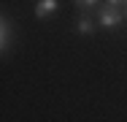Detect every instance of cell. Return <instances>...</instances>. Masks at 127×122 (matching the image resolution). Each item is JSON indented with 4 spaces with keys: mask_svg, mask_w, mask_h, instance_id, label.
<instances>
[{
    "mask_svg": "<svg viewBox=\"0 0 127 122\" xmlns=\"http://www.w3.org/2000/svg\"><path fill=\"white\" fill-rule=\"evenodd\" d=\"M95 14H97V24H100L103 30H114V27H119V24L125 22V11L119 5H111V3L97 5Z\"/></svg>",
    "mask_w": 127,
    "mask_h": 122,
    "instance_id": "6da1fadb",
    "label": "cell"
},
{
    "mask_svg": "<svg viewBox=\"0 0 127 122\" xmlns=\"http://www.w3.org/2000/svg\"><path fill=\"white\" fill-rule=\"evenodd\" d=\"M95 24L97 22L89 16V11H81L76 16V24H73V27H76V35H92V33H95Z\"/></svg>",
    "mask_w": 127,
    "mask_h": 122,
    "instance_id": "7a4b0ae2",
    "label": "cell"
},
{
    "mask_svg": "<svg viewBox=\"0 0 127 122\" xmlns=\"http://www.w3.org/2000/svg\"><path fill=\"white\" fill-rule=\"evenodd\" d=\"M60 11V0H38L35 3V19H49Z\"/></svg>",
    "mask_w": 127,
    "mask_h": 122,
    "instance_id": "3957f363",
    "label": "cell"
},
{
    "mask_svg": "<svg viewBox=\"0 0 127 122\" xmlns=\"http://www.w3.org/2000/svg\"><path fill=\"white\" fill-rule=\"evenodd\" d=\"M3 33H0V49H3V54H8V49H11V38H14V33H16V27L11 24L8 19V14H3Z\"/></svg>",
    "mask_w": 127,
    "mask_h": 122,
    "instance_id": "277c9868",
    "label": "cell"
},
{
    "mask_svg": "<svg viewBox=\"0 0 127 122\" xmlns=\"http://www.w3.org/2000/svg\"><path fill=\"white\" fill-rule=\"evenodd\" d=\"M73 3H76L78 11H95L100 5V0H73Z\"/></svg>",
    "mask_w": 127,
    "mask_h": 122,
    "instance_id": "5b68a950",
    "label": "cell"
},
{
    "mask_svg": "<svg viewBox=\"0 0 127 122\" xmlns=\"http://www.w3.org/2000/svg\"><path fill=\"white\" fill-rule=\"evenodd\" d=\"M105 3H111V5H119V8H122V5H125L127 0H105Z\"/></svg>",
    "mask_w": 127,
    "mask_h": 122,
    "instance_id": "8992f818",
    "label": "cell"
},
{
    "mask_svg": "<svg viewBox=\"0 0 127 122\" xmlns=\"http://www.w3.org/2000/svg\"><path fill=\"white\" fill-rule=\"evenodd\" d=\"M122 11H125V22H127V3H125V5H122Z\"/></svg>",
    "mask_w": 127,
    "mask_h": 122,
    "instance_id": "52a82bcc",
    "label": "cell"
}]
</instances>
